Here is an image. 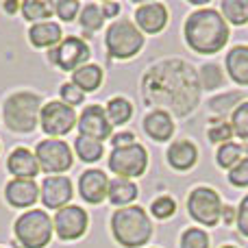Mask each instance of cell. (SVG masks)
I'll return each mask as SVG.
<instances>
[{
    "mask_svg": "<svg viewBox=\"0 0 248 248\" xmlns=\"http://www.w3.org/2000/svg\"><path fill=\"white\" fill-rule=\"evenodd\" d=\"M35 157L48 174H61L72 168V150L63 140H42L35 148Z\"/></svg>",
    "mask_w": 248,
    "mask_h": 248,
    "instance_id": "ba28073f",
    "label": "cell"
},
{
    "mask_svg": "<svg viewBox=\"0 0 248 248\" xmlns=\"http://www.w3.org/2000/svg\"><path fill=\"white\" fill-rule=\"evenodd\" d=\"M105 44L111 57L116 59H128L135 57L144 46V35L137 29V24H133L131 20H116L107 29L105 35Z\"/></svg>",
    "mask_w": 248,
    "mask_h": 248,
    "instance_id": "5b68a950",
    "label": "cell"
},
{
    "mask_svg": "<svg viewBox=\"0 0 248 248\" xmlns=\"http://www.w3.org/2000/svg\"><path fill=\"white\" fill-rule=\"evenodd\" d=\"M72 83L78 90L85 94V92H94L100 87L103 83V70L98 65H83L77 72H72Z\"/></svg>",
    "mask_w": 248,
    "mask_h": 248,
    "instance_id": "603a6c76",
    "label": "cell"
},
{
    "mask_svg": "<svg viewBox=\"0 0 248 248\" xmlns=\"http://www.w3.org/2000/svg\"><path fill=\"white\" fill-rule=\"evenodd\" d=\"M148 166V153L141 144H131L124 148H113L109 157V170L118 174L120 179H135L146 172Z\"/></svg>",
    "mask_w": 248,
    "mask_h": 248,
    "instance_id": "52a82bcc",
    "label": "cell"
},
{
    "mask_svg": "<svg viewBox=\"0 0 248 248\" xmlns=\"http://www.w3.org/2000/svg\"><path fill=\"white\" fill-rule=\"evenodd\" d=\"M4 124L16 133H31L42 116V100L33 92H17L4 100Z\"/></svg>",
    "mask_w": 248,
    "mask_h": 248,
    "instance_id": "3957f363",
    "label": "cell"
},
{
    "mask_svg": "<svg viewBox=\"0 0 248 248\" xmlns=\"http://www.w3.org/2000/svg\"><path fill=\"white\" fill-rule=\"evenodd\" d=\"M135 24L144 33H159L163 31V26L168 24V9L161 2H146L140 4L135 11Z\"/></svg>",
    "mask_w": 248,
    "mask_h": 248,
    "instance_id": "2e32d148",
    "label": "cell"
},
{
    "mask_svg": "<svg viewBox=\"0 0 248 248\" xmlns=\"http://www.w3.org/2000/svg\"><path fill=\"white\" fill-rule=\"evenodd\" d=\"M77 126H78V135L96 140L100 144H103V140H107L111 135V122H109L105 109L98 107V105H90V107L83 109Z\"/></svg>",
    "mask_w": 248,
    "mask_h": 248,
    "instance_id": "7c38bea8",
    "label": "cell"
},
{
    "mask_svg": "<svg viewBox=\"0 0 248 248\" xmlns=\"http://www.w3.org/2000/svg\"><path fill=\"white\" fill-rule=\"evenodd\" d=\"M185 42L198 55H216L229 42V26L216 9H198L185 22Z\"/></svg>",
    "mask_w": 248,
    "mask_h": 248,
    "instance_id": "6da1fadb",
    "label": "cell"
},
{
    "mask_svg": "<svg viewBox=\"0 0 248 248\" xmlns=\"http://www.w3.org/2000/svg\"><path fill=\"white\" fill-rule=\"evenodd\" d=\"M224 248H235V246H224Z\"/></svg>",
    "mask_w": 248,
    "mask_h": 248,
    "instance_id": "ee69618b",
    "label": "cell"
},
{
    "mask_svg": "<svg viewBox=\"0 0 248 248\" xmlns=\"http://www.w3.org/2000/svg\"><path fill=\"white\" fill-rule=\"evenodd\" d=\"M61 98H63L65 105H70V107H77V105H83V100H85V94H83L81 90H78L74 83H63L59 90Z\"/></svg>",
    "mask_w": 248,
    "mask_h": 248,
    "instance_id": "e575fe53",
    "label": "cell"
},
{
    "mask_svg": "<svg viewBox=\"0 0 248 248\" xmlns=\"http://www.w3.org/2000/svg\"><path fill=\"white\" fill-rule=\"evenodd\" d=\"M39 198L46 209H63L72 198V181L68 176H48L42 183Z\"/></svg>",
    "mask_w": 248,
    "mask_h": 248,
    "instance_id": "4fadbf2b",
    "label": "cell"
},
{
    "mask_svg": "<svg viewBox=\"0 0 248 248\" xmlns=\"http://www.w3.org/2000/svg\"><path fill=\"white\" fill-rule=\"evenodd\" d=\"M111 233L124 248H140L153 237V224L144 207H122L111 216Z\"/></svg>",
    "mask_w": 248,
    "mask_h": 248,
    "instance_id": "7a4b0ae2",
    "label": "cell"
},
{
    "mask_svg": "<svg viewBox=\"0 0 248 248\" xmlns=\"http://www.w3.org/2000/svg\"><path fill=\"white\" fill-rule=\"evenodd\" d=\"M111 144H113V148L131 146V144H135V135H133V133H118V135L111 137Z\"/></svg>",
    "mask_w": 248,
    "mask_h": 248,
    "instance_id": "ab89813d",
    "label": "cell"
},
{
    "mask_svg": "<svg viewBox=\"0 0 248 248\" xmlns=\"http://www.w3.org/2000/svg\"><path fill=\"white\" fill-rule=\"evenodd\" d=\"M174 211H176V202H174V198H170V196H159V198H155L153 205H150V214L159 220H166V218H170V216H174Z\"/></svg>",
    "mask_w": 248,
    "mask_h": 248,
    "instance_id": "1f68e13d",
    "label": "cell"
},
{
    "mask_svg": "<svg viewBox=\"0 0 248 248\" xmlns=\"http://www.w3.org/2000/svg\"><path fill=\"white\" fill-rule=\"evenodd\" d=\"M137 194H140V189H137V185L133 183V181L128 179H113L111 183H109V201H111L113 207H131V202L137 198Z\"/></svg>",
    "mask_w": 248,
    "mask_h": 248,
    "instance_id": "7402d4cb",
    "label": "cell"
},
{
    "mask_svg": "<svg viewBox=\"0 0 248 248\" xmlns=\"http://www.w3.org/2000/svg\"><path fill=\"white\" fill-rule=\"evenodd\" d=\"M144 131L148 133L153 140L157 141H168L174 133V122L166 111H153L146 116L144 120Z\"/></svg>",
    "mask_w": 248,
    "mask_h": 248,
    "instance_id": "44dd1931",
    "label": "cell"
},
{
    "mask_svg": "<svg viewBox=\"0 0 248 248\" xmlns=\"http://www.w3.org/2000/svg\"><path fill=\"white\" fill-rule=\"evenodd\" d=\"M233 216H237V214H233V209H231V207H224V209H222V218L227 220L229 224L233 222Z\"/></svg>",
    "mask_w": 248,
    "mask_h": 248,
    "instance_id": "b9f144b4",
    "label": "cell"
},
{
    "mask_svg": "<svg viewBox=\"0 0 248 248\" xmlns=\"http://www.w3.org/2000/svg\"><path fill=\"white\" fill-rule=\"evenodd\" d=\"M103 16L105 17H116L118 13H120V4L118 2H103Z\"/></svg>",
    "mask_w": 248,
    "mask_h": 248,
    "instance_id": "60d3db41",
    "label": "cell"
},
{
    "mask_svg": "<svg viewBox=\"0 0 248 248\" xmlns=\"http://www.w3.org/2000/svg\"><path fill=\"white\" fill-rule=\"evenodd\" d=\"M181 248H209V235L202 229H187L181 237Z\"/></svg>",
    "mask_w": 248,
    "mask_h": 248,
    "instance_id": "4dcf8cb0",
    "label": "cell"
},
{
    "mask_svg": "<svg viewBox=\"0 0 248 248\" xmlns=\"http://www.w3.org/2000/svg\"><path fill=\"white\" fill-rule=\"evenodd\" d=\"M207 135H209V140L214 141V144H227L229 140H231L233 137V128H231V124L229 122H224V120H214V124H211V128H209V133H207Z\"/></svg>",
    "mask_w": 248,
    "mask_h": 248,
    "instance_id": "836d02e7",
    "label": "cell"
},
{
    "mask_svg": "<svg viewBox=\"0 0 248 248\" xmlns=\"http://www.w3.org/2000/svg\"><path fill=\"white\" fill-rule=\"evenodd\" d=\"M20 11L26 22H37L39 24V22H48L55 7L50 2H44V0H26V2H22Z\"/></svg>",
    "mask_w": 248,
    "mask_h": 248,
    "instance_id": "484cf974",
    "label": "cell"
},
{
    "mask_svg": "<svg viewBox=\"0 0 248 248\" xmlns=\"http://www.w3.org/2000/svg\"><path fill=\"white\" fill-rule=\"evenodd\" d=\"M105 113H107L111 126H122V124H126L128 120H131L133 105L128 103L126 98H122V96H116V98H111L107 103V107H105Z\"/></svg>",
    "mask_w": 248,
    "mask_h": 248,
    "instance_id": "cb8c5ba5",
    "label": "cell"
},
{
    "mask_svg": "<svg viewBox=\"0 0 248 248\" xmlns=\"http://www.w3.org/2000/svg\"><path fill=\"white\" fill-rule=\"evenodd\" d=\"M242 159H244V157H242V146L233 144V141L222 144L218 148V153H216V161H218V166L220 168H227V170L235 168Z\"/></svg>",
    "mask_w": 248,
    "mask_h": 248,
    "instance_id": "f1b7e54d",
    "label": "cell"
},
{
    "mask_svg": "<svg viewBox=\"0 0 248 248\" xmlns=\"http://www.w3.org/2000/svg\"><path fill=\"white\" fill-rule=\"evenodd\" d=\"M78 22H81V26L87 31V33H94V31H100L105 24V16H103V9L98 7V4L90 2L83 7L81 11V17H78Z\"/></svg>",
    "mask_w": 248,
    "mask_h": 248,
    "instance_id": "83f0119b",
    "label": "cell"
},
{
    "mask_svg": "<svg viewBox=\"0 0 248 248\" xmlns=\"http://www.w3.org/2000/svg\"><path fill=\"white\" fill-rule=\"evenodd\" d=\"M237 100H240V94H224L220 98H214L209 105L216 113H227L233 105H237Z\"/></svg>",
    "mask_w": 248,
    "mask_h": 248,
    "instance_id": "74e56055",
    "label": "cell"
},
{
    "mask_svg": "<svg viewBox=\"0 0 248 248\" xmlns=\"http://www.w3.org/2000/svg\"><path fill=\"white\" fill-rule=\"evenodd\" d=\"M109 183L111 181L107 179L103 170H85L78 179V194H81L83 201H87L90 205H98L105 198L109 196Z\"/></svg>",
    "mask_w": 248,
    "mask_h": 248,
    "instance_id": "5bb4252c",
    "label": "cell"
},
{
    "mask_svg": "<svg viewBox=\"0 0 248 248\" xmlns=\"http://www.w3.org/2000/svg\"><path fill=\"white\" fill-rule=\"evenodd\" d=\"M17 9H22V4H17V2H4V11H7V13H16Z\"/></svg>",
    "mask_w": 248,
    "mask_h": 248,
    "instance_id": "7bdbcfd3",
    "label": "cell"
},
{
    "mask_svg": "<svg viewBox=\"0 0 248 248\" xmlns=\"http://www.w3.org/2000/svg\"><path fill=\"white\" fill-rule=\"evenodd\" d=\"M4 198L16 209H26L33 207L39 198V187L35 181L29 179H13L4 185Z\"/></svg>",
    "mask_w": 248,
    "mask_h": 248,
    "instance_id": "9a60e30c",
    "label": "cell"
},
{
    "mask_svg": "<svg viewBox=\"0 0 248 248\" xmlns=\"http://www.w3.org/2000/svg\"><path fill=\"white\" fill-rule=\"evenodd\" d=\"M52 7H55V13L63 22H72L74 17H77L78 9H81V4H78L77 0H59V2H55Z\"/></svg>",
    "mask_w": 248,
    "mask_h": 248,
    "instance_id": "d590c367",
    "label": "cell"
},
{
    "mask_svg": "<svg viewBox=\"0 0 248 248\" xmlns=\"http://www.w3.org/2000/svg\"><path fill=\"white\" fill-rule=\"evenodd\" d=\"M74 150H77L78 159H81V161H85V163L98 161V159L105 155V148H103V144H100V141L90 140V137H83V135H78L77 140H74Z\"/></svg>",
    "mask_w": 248,
    "mask_h": 248,
    "instance_id": "d4e9b609",
    "label": "cell"
},
{
    "mask_svg": "<svg viewBox=\"0 0 248 248\" xmlns=\"http://www.w3.org/2000/svg\"><path fill=\"white\" fill-rule=\"evenodd\" d=\"M229 181L235 187H248V157H244L235 168L229 170Z\"/></svg>",
    "mask_w": 248,
    "mask_h": 248,
    "instance_id": "8d00e7d4",
    "label": "cell"
},
{
    "mask_svg": "<svg viewBox=\"0 0 248 248\" xmlns=\"http://www.w3.org/2000/svg\"><path fill=\"white\" fill-rule=\"evenodd\" d=\"M237 229L244 237H248V196L242 198L240 209H237Z\"/></svg>",
    "mask_w": 248,
    "mask_h": 248,
    "instance_id": "f35d334b",
    "label": "cell"
},
{
    "mask_svg": "<svg viewBox=\"0 0 248 248\" xmlns=\"http://www.w3.org/2000/svg\"><path fill=\"white\" fill-rule=\"evenodd\" d=\"M39 124H42L46 135L61 137V135H68V133L77 126L78 118H77V113H74V107H70V105H65V103H59V100H52V103L42 107Z\"/></svg>",
    "mask_w": 248,
    "mask_h": 248,
    "instance_id": "9c48e42d",
    "label": "cell"
},
{
    "mask_svg": "<svg viewBox=\"0 0 248 248\" xmlns=\"http://www.w3.org/2000/svg\"><path fill=\"white\" fill-rule=\"evenodd\" d=\"M52 224H55V231L61 240L72 242V240H78V237L85 235L90 218H87L85 209H81V207H77V205H68L57 211Z\"/></svg>",
    "mask_w": 248,
    "mask_h": 248,
    "instance_id": "8fae6325",
    "label": "cell"
},
{
    "mask_svg": "<svg viewBox=\"0 0 248 248\" xmlns=\"http://www.w3.org/2000/svg\"><path fill=\"white\" fill-rule=\"evenodd\" d=\"M231 128L237 137L248 140V103H242L240 107H235L231 118Z\"/></svg>",
    "mask_w": 248,
    "mask_h": 248,
    "instance_id": "f546056e",
    "label": "cell"
},
{
    "mask_svg": "<svg viewBox=\"0 0 248 248\" xmlns=\"http://www.w3.org/2000/svg\"><path fill=\"white\" fill-rule=\"evenodd\" d=\"M196 159H198V150L189 140H176L168 148V163L174 170H189V168H194Z\"/></svg>",
    "mask_w": 248,
    "mask_h": 248,
    "instance_id": "d6986e66",
    "label": "cell"
},
{
    "mask_svg": "<svg viewBox=\"0 0 248 248\" xmlns=\"http://www.w3.org/2000/svg\"><path fill=\"white\" fill-rule=\"evenodd\" d=\"M227 70L237 85H248V46H235L227 52Z\"/></svg>",
    "mask_w": 248,
    "mask_h": 248,
    "instance_id": "ffe728a7",
    "label": "cell"
},
{
    "mask_svg": "<svg viewBox=\"0 0 248 248\" xmlns=\"http://www.w3.org/2000/svg\"><path fill=\"white\" fill-rule=\"evenodd\" d=\"M222 202H220L218 192L211 187H196L192 189L187 198V211L198 224L202 227H216L222 218Z\"/></svg>",
    "mask_w": 248,
    "mask_h": 248,
    "instance_id": "8992f818",
    "label": "cell"
},
{
    "mask_svg": "<svg viewBox=\"0 0 248 248\" xmlns=\"http://www.w3.org/2000/svg\"><path fill=\"white\" fill-rule=\"evenodd\" d=\"M201 81H202V90H216V87L222 85L224 77H222V72H220L218 65L209 63V65H202Z\"/></svg>",
    "mask_w": 248,
    "mask_h": 248,
    "instance_id": "d6a6232c",
    "label": "cell"
},
{
    "mask_svg": "<svg viewBox=\"0 0 248 248\" xmlns=\"http://www.w3.org/2000/svg\"><path fill=\"white\" fill-rule=\"evenodd\" d=\"M7 168L16 179H29V181H33L39 174V170H42L37 157L29 148H24V146H17V148H13L9 153Z\"/></svg>",
    "mask_w": 248,
    "mask_h": 248,
    "instance_id": "e0dca14e",
    "label": "cell"
},
{
    "mask_svg": "<svg viewBox=\"0 0 248 248\" xmlns=\"http://www.w3.org/2000/svg\"><path fill=\"white\" fill-rule=\"evenodd\" d=\"M52 231H55V224L44 209L24 211L13 224L16 240L24 248H44L46 244H50Z\"/></svg>",
    "mask_w": 248,
    "mask_h": 248,
    "instance_id": "277c9868",
    "label": "cell"
},
{
    "mask_svg": "<svg viewBox=\"0 0 248 248\" xmlns=\"http://www.w3.org/2000/svg\"><path fill=\"white\" fill-rule=\"evenodd\" d=\"M29 39L33 46L37 48H50L52 46H59L61 42H63V33H61V26L57 24V22H39V24L31 26L29 31Z\"/></svg>",
    "mask_w": 248,
    "mask_h": 248,
    "instance_id": "ac0fdd59",
    "label": "cell"
},
{
    "mask_svg": "<svg viewBox=\"0 0 248 248\" xmlns=\"http://www.w3.org/2000/svg\"><path fill=\"white\" fill-rule=\"evenodd\" d=\"M90 59V46L78 37H65L57 48L50 50V61L65 72H77Z\"/></svg>",
    "mask_w": 248,
    "mask_h": 248,
    "instance_id": "30bf717a",
    "label": "cell"
},
{
    "mask_svg": "<svg viewBox=\"0 0 248 248\" xmlns=\"http://www.w3.org/2000/svg\"><path fill=\"white\" fill-rule=\"evenodd\" d=\"M244 150H246V153H248V144H246V148H244Z\"/></svg>",
    "mask_w": 248,
    "mask_h": 248,
    "instance_id": "f6af8a7d",
    "label": "cell"
},
{
    "mask_svg": "<svg viewBox=\"0 0 248 248\" xmlns=\"http://www.w3.org/2000/svg\"><path fill=\"white\" fill-rule=\"evenodd\" d=\"M220 11H222V17H227L231 24L242 26L248 22V0H222Z\"/></svg>",
    "mask_w": 248,
    "mask_h": 248,
    "instance_id": "4316f807",
    "label": "cell"
}]
</instances>
